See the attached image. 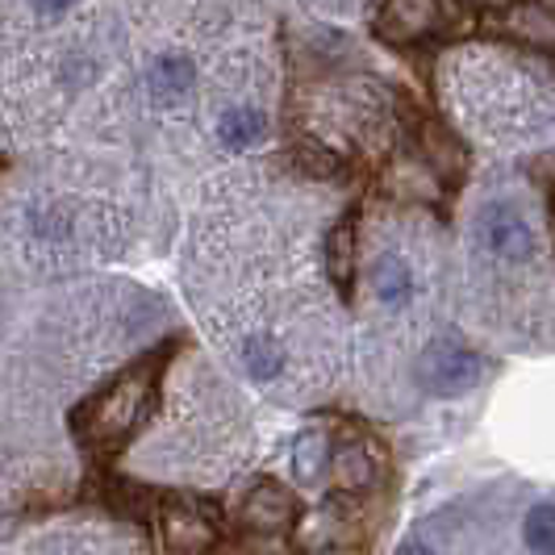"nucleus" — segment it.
<instances>
[{
    "mask_svg": "<svg viewBox=\"0 0 555 555\" xmlns=\"http://www.w3.org/2000/svg\"><path fill=\"white\" fill-rule=\"evenodd\" d=\"M263 134H268V117L259 109H247V105L225 109L222 121H218V139L230 151H247L255 142H263Z\"/></svg>",
    "mask_w": 555,
    "mask_h": 555,
    "instance_id": "nucleus-12",
    "label": "nucleus"
},
{
    "mask_svg": "<svg viewBox=\"0 0 555 555\" xmlns=\"http://www.w3.org/2000/svg\"><path fill=\"white\" fill-rule=\"evenodd\" d=\"M331 468V439L326 430H301L293 443V473L301 485H318L322 473Z\"/></svg>",
    "mask_w": 555,
    "mask_h": 555,
    "instance_id": "nucleus-13",
    "label": "nucleus"
},
{
    "mask_svg": "<svg viewBox=\"0 0 555 555\" xmlns=\"http://www.w3.org/2000/svg\"><path fill=\"white\" fill-rule=\"evenodd\" d=\"M159 372L164 360L151 356L139 360L134 367H126L121 376H113L101 392H92L88 401H80L72 410V430L83 447L92 451H117L126 439H134L142 422L155 410V397H159Z\"/></svg>",
    "mask_w": 555,
    "mask_h": 555,
    "instance_id": "nucleus-1",
    "label": "nucleus"
},
{
    "mask_svg": "<svg viewBox=\"0 0 555 555\" xmlns=\"http://www.w3.org/2000/svg\"><path fill=\"white\" fill-rule=\"evenodd\" d=\"M293 164L301 176H313V180H331L334 171H338V155H334L331 146H322V142H297L293 146Z\"/></svg>",
    "mask_w": 555,
    "mask_h": 555,
    "instance_id": "nucleus-18",
    "label": "nucleus"
},
{
    "mask_svg": "<svg viewBox=\"0 0 555 555\" xmlns=\"http://www.w3.org/2000/svg\"><path fill=\"white\" fill-rule=\"evenodd\" d=\"M372 288H376L380 306L401 309L414 297V276H410V268L397 255H380L376 259V272H372Z\"/></svg>",
    "mask_w": 555,
    "mask_h": 555,
    "instance_id": "nucleus-14",
    "label": "nucleus"
},
{
    "mask_svg": "<svg viewBox=\"0 0 555 555\" xmlns=\"http://www.w3.org/2000/svg\"><path fill=\"white\" fill-rule=\"evenodd\" d=\"M397 555H435V552H430L426 543H405V547H401Z\"/></svg>",
    "mask_w": 555,
    "mask_h": 555,
    "instance_id": "nucleus-21",
    "label": "nucleus"
},
{
    "mask_svg": "<svg viewBox=\"0 0 555 555\" xmlns=\"http://www.w3.org/2000/svg\"><path fill=\"white\" fill-rule=\"evenodd\" d=\"M417 376L435 397H464L468 389L480 385L485 360L476 356L473 347L455 343V338H435L417 360Z\"/></svg>",
    "mask_w": 555,
    "mask_h": 555,
    "instance_id": "nucleus-2",
    "label": "nucleus"
},
{
    "mask_svg": "<svg viewBox=\"0 0 555 555\" xmlns=\"http://www.w3.org/2000/svg\"><path fill=\"white\" fill-rule=\"evenodd\" d=\"M509 29L527 42H555V17L534 4H509Z\"/></svg>",
    "mask_w": 555,
    "mask_h": 555,
    "instance_id": "nucleus-16",
    "label": "nucleus"
},
{
    "mask_svg": "<svg viewBox=\"0 0 555 555\" xmlns=\"http://www.w3.org/2000/svg\"><path fill=\"white\" fill-rule=\"evenodd\" d=\"M159 543L171 555H205L218 543V522L189 501H171L159 509Z\"/></svg>",
    "mask_w": 555,
    "mask_h": 555,
    "instance_id": "nucleus-4",
    "label": "nucleus"
},
{
    "mask_svg": "<svg viewBox=\"0 0 555 555\" xmlns=\"http://www.w3.org/2000/svg\"><path fill=\"white\" fill-rule=\"evenodd\" d=\"M297 518V501L293 493L276 485V480H255L243 498V522L259 534H280V530L293 527Z\"/></svg>",
    "mask_w": 555,
    "mask_h": 555,
    "instance_id": "nucleus-6",
    "label": "nucleus"
},
{
    "mask_svg": "<svg viewBox=\"0 0 555 555\" xmlns=\"http://www.w3.org/2000/svg\"><path fill=\"white\" fill-rule=\"evenodd\" d=\"M243 367H247L250 380H276L280 367H284V351H280L276 338L250 334L247 343H243Z\"/></svg>",
    "mask_w": 555,
    "mask_h": 555,
    "instance_id": "nucleus-15",
    "label": "nucleus"
},
{
    "mask_svg": "<svg viewBox=\"0 0 555 555\" xmlns=\"http://www.w3.org/2000/svg\"><path fill=\"white\" fill-rule=\"evenodd\" d=\"M417 159L430 167L439 180H460L464 167H468L464 146L451 139L443 126H435V121H422L417 126Z\"/></svg>",
    "mask_w": 555,
    "mask_h": 555,
    "instance_id": "nucleus-7",
    "label": "nucleus"
},
{
    "mask_svg": "<svg viewBox=\"0 0 555 555\" xmlns=\"http://www.w3.org/2000/svg\"><path fill=\"white\" fill-rule=\"evenodd\" d=\"M42 13H63V9H72V4H80V0H34Z\"/></svg>",
    "mask_w": 555,
    "mask_h": 555,
    "instance_id": "nucleus-19",
    "label": "nucleus"
},
{
    "mask_svg": "<svg viewBox=\"0 0 555 555\" xmlns=\"http://www.w3.org/2000/svg\"><path fill=\"white\" fill-rule=\"evenodd\" d=\"M385 184H389V193L410 196V201H435V196H439V176L422 164L417 155L414 159H410V155H405V159H392Z\"/></svg>",
    "mask_w": 555,
    "mask_h": 555,
    "instance_id": "nucleus-11",
    "label": "nucleus"
},
{
    "mask_svg": "<svg viewBox=\"0 0 555 555\" xmlns=\"http://www.w3.org/2000/svg\"><path fill=\"white\" fill-rule=\"evenodd\" d=\"M522 539L534 555H555V505L552 501H539L522 522Z\"/></svg>",
    "mask_w": 555,
    "mask_h": 555,
    "instance_id": "nucleus-17",
    "label": "nucleus"
},
{
    "mask_svg": "<svg viewBox=\"0 0 555 555\" xmlns=\"http://www.w3.org/2000/svg\"><path fill=\"white\" fill-rule=\"evenodd\" d=\"M331 473L338 489L363 493L376 485V455L363 439H343L338 447H331Z\"/></svg>",
    "mask_w": 555,
    "mask_h": 555,
    "instance_id": "nucleus-8",
    "label": "nucleus"
},
{
    "mask_svg": "<svg viewBox=\"0 0 555 555\" xmlns=\"http://www.w3.org/2000/svg\"><path fill=\"white\" fill-rule=\"evenodd\" d=\"M196 83V67L189 55H159L151 63V72H146V88H151V96L155 101H180L189 88Z\"/></svg>",
    "mask_w": 555,
    "mask_h": 555,
    "instance_id": "nucleus-9",
    "label": "nucleus"
},
{
    "mask_svg": "<svg viewBox=\"0 0 555 555\" xmlns=\"http://www.w3.org/2000/svg\"><path fill=\"white\" fill-rule=\"evenodd\" d=\"M326 276L334 280L338 293H351L356 284V222L343 218L326 234Z\"/></svg>",
    "mask_w": 555,
    "mask_h": 555,
    "instance_id": "nucleus-10",
    "label": "nucleus"
},
{
    "mask_svg": "<svg viewBox=\"0 0 555 555\" xmlns=\"http://www.w3.org/2000/svg\"><path fill=\"white\" fill-rule=\"evenodd\" d=\"M435 29H439V0H385L376 13V34L392 47L422 42Z\"/></svg>",
    "mask_w": 555,
    "mask_h": 555,
    "instance_id": "nucleus-5",
    "label": "nucleus"
},
{
    "mask_svg": "<svg viewBox=\"0 0 555 555\" xmlns=\"http://www.w3.org/2000/svg\"><path fill=\"white\" fill-rule=\"evenodd\" d=\"M0 534H9V514L0 509Z\"/></svg>",
    "mask_w": 555,
    "mask_h": 555,
    "instance_id": "nucleus-22",
    "label": "nucleus"
},
{
    "mask_svg": "<svg viewBox=\"0 0 555 555\" xmlns=\"http://www.w3.org/2000/svg\"><path fill=\"white\" fill-rule=\"evenodd\" d=\"M476 222H480V243L505 263H527L534 255V230L514 205L489 201V205H480Z\"/></svg>",
    "mask_w": 555,
    "mask_h": 555,
    "instance_id": "nucleus-3",
    "label": "nucleus"
},
{
    "mask_svg": "<svg viewBox=\"0 0 555 555\" xmlns=\"http://www.w3.org/2000/svg\"><path fill=\"white\" fill-rule=\"evenodd\" d=\"M468 9H509L514 0H464Z\"/></svg>",
    "mask_w": 555,
    "mask_h": 555,
    "instance_id": "nucleus-20",
    "label": "nucleus"
}]
</instances>
